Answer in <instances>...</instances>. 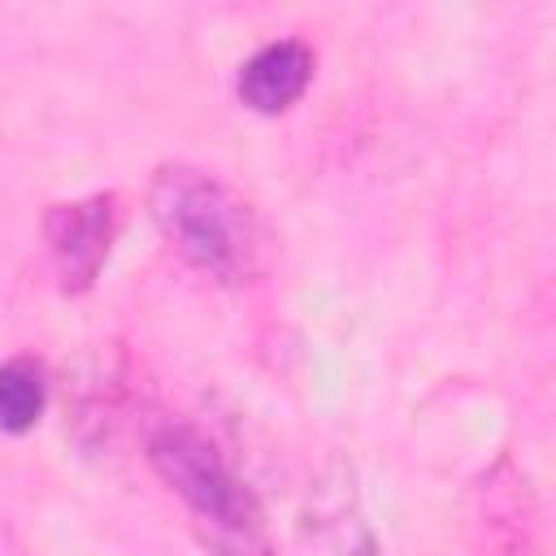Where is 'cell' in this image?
<instances>
[{
  "mask_svg": "<svg viewBox=\"0 0 556 556\" xmlns=\"http://www.w3.org/2000/svg\"><path fill=\"white\" fill-rule=\"evenodd\" d=\"M321 556H378L365 521L356 517V500L352 491H339L334 500H317L313 517H308Z\"/></svg>",
  "mask_w": 556,
  "mask_h": 556,
  "instance_id": "8992f818",
  "label": "cell"
},
{
  "mask_svg": "<svg viewBox=\"0 0 556 556\" xmlns=\"http://www.w3.org/2000/svg\"><path fill=\"white\" fill-rule=\"evenodd\" d=\"M48 404V378L43 365L30 356H9L0 365V430L4 434H26L43 417Z\"/></svg>",
  "mask_w": 556,
  "mask_h": 556,
  "instance_id": "5b68a950",
  "label": "cell"
},
{
  "mask_svg": "<svg viewBox=\"0 0 556 556\" xmlns=\"http://www.w3.org/2000/svg\"><path fill=\"white\" fill-rule=\"evenodd\" d=\"M148 465L187 504L195 530L217 556H269L265 517L230 460L187 421H161L148 434Z\"/></svg>",
  "mask_w": 556,
  "mask_h": 556,
  "instance_id": "7a4b0ae2",
  "label": "cell"
},
{
  "mask_svg": "<svg viewBox=\"0 0 556 556\" xmlns=\"http://www.w3.org/2000/svg\"><path fill=\"white\" fill-rule=\"evenodd\" d=\"M313 83V48L300 39H274L239 65V100L256 113L291 109Z\"/></svg>",
  "mask_w": 556,
  "mask_h": 556,
  "instance_id": "277c9868",
  "label": "cell"
},
{
  "mask_svg": "<svg viewBox=\"0 0 556 556\" xmlns=\"http://www.w3.org/2000/svg\"><path fill=\"white\" fill-rule=\"evenodd\" d=\"M148 208L169 248L213 282H248L261 269L265 235L252 204L208 169L161 165L148 187Z\"/></svg>",
  "mask_w": 556,
  "mask_h": 556,
  "instance_id": "6da1fadb",
  "label": "cell"
},
{
  "mask_svg": "<svg viewBox=\"0 0 556 556\" xmlns=\"http://www.w3.org/2000/svg\"><path fill=\"white\" fill-rule=\"evenodd\" d=\"M113 226H117L113 195L70 200L48 213L43 230H48L52 265L65 291H87L100 278V265L109 261V248H113Z\"/></svg>",
  "mask_w": 556,
  "mask_h": 556,
  "instance_id": "3957f363",
  "label": "cell"
}]
</instances>
